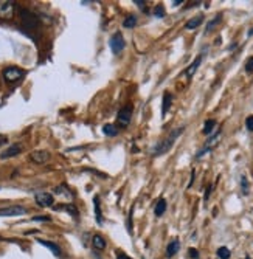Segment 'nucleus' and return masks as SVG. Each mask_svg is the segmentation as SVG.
<instances>
[{"instance_id":"nucleus-26","label":"nucleus","mask_w":253,"mask_h":259,"mask_svg":"<svg viewBox=\"0 0 253 259\" xmlns=\"http://www.w3.org/2000/svg\"><path fill=\"white\" fill-rule=\"evenodd\" d=\"M245 72H247V73H253V56H250V58L245 61Z\"/></svg>"},{"instance_id":"nucleus-7","label":"nucleus","mask_w":253,"mask_h":259,"mask_svg":"<svg viewBox=\"0 0 253 259\" xmlns=\"http://www.w3.org/2000/svg\"><path fill=\"white\" fill-rule=\"evenodd\" d=\"M34 199H36V203H37L39 206H42V208H50V206H53V203H55V197H53V194L45 193V191L37 193Z\"/></svg>"},{"instance_id":"nucleus-12","label":"nucleus","mask_w":253,"mask_h":259,"mask_svg":"<svg viewBox=\"0 0 253 259\" xmlns=\"http://www.w3.org/2000/svg\"><path fill=\"white\" fill-rule=\"evenodd\" d=\"M179 250H180V242H179V239H173V241L168 244V247H166V257H174V256L179 253Z\"/></svg>"},{"instance_id":"nucleus-25","label":"nucleus","mask_w":253,"mask_h":259,"mask_svg":"<svg viewBox=\"0 0 253 259\" xmlns=\"http://www.w3.org/2000/svg\"><path fill=\"white\" fill-rule=\"evenodd\" d=\"M230 254H232V253H230V250H228L227 247H219V248H218V256H219L221 259H228Z\"/></svg>"},{"instance_id":"nucleus-11","label":"nucleus","mask_w":253,"mask_h":259,"mask_svg":"<svg viewBox=\"0 0 253 259\" xmlns=\"http://www.w3.org/2000/svg\"><path fill=\"white\" fill-rule=\"evenodd\" d=\"M200 62H202V55H199V56L188 65V68L185 70V75H187L188 78L194 76V73L197 72V68H199V65H200Z\"/></svg>"},{"instance_id":"nucleus-21","label":"nucleus","mask_w":253,"mask_h":259,"mask_svg":"<svg viewBox=\"0 0 253 259\" xmlns=\"http://www.w3.org/2000/svg\"><path fill=\"white\" fill-rule=\"evenodd\" d=\"M215 126H216V120H206L205 124H203L202 132H203L205 135H210V134L215 131Z\"/></svg>"},{"instance_id":"nucleus-27","label":"nucleus","mask_w":253,"mask_h":259,"mask_svg":"<svg viewBox=\"0 0 253 259\" xmlns=\"http://www.w3.org/2000/svg\"><path fill=\"white\" fill-rule=\"evenodd\" d=\"M154 14H155V17H165V10H163V7L162 5H158V7H155V10H154Z\"/></svg>"},{"instance_id":"nucleus-4","label":"nucleus","mask_w":253,"mask_h":259,"mask_svg":"<svg viewBox=\"0 0 253 259\" xmlns=\"http://www.w3.org/2000/svg\"><path fill=\"white\" fill-rule=\"evenodd\" d=\"M28 211L25 206L20 205H11V206H5L0 208V218H16V216H24Z\"/></svg>"},{"instance_id":"nucleus-20","label":"nucleus","mask_w":253,"mask_h":259,"mask_svg":"<svg viewBox=\"0 0 253 259\" xmlns=\"http://www.w3.org/2000/svg\"><path fill=\"white\" fill-rule=\"evenodd\" d=\"M103 134L107 137H115V135H118V127H115L113 124H106L103 126Z\"/></svg>"},{"instance_id":"nucleus-17","label":"nucleus","mask_w":253,"mask_h":259,"mask_svg":"<svg viewBox=\"0 0 253 259\" xmlns=\"http://www.w3.org/2000/svg\"><path fill=\"white\" fill-rule=\"evenodd\" d=\"M219 141H221V131H218V132H216L215 135H212V137L208 138V141H206L205 148L212 151V149H213V148H215V146H216V145L219 143Z\"/></svg>"},{"instance_id":"nucleus-29","label":"nucleus","mask_w":253,"mask_h":259,"mask_svg":"<svg viewBox=\"0 0 253 259\" xmlns=\"http://www.w3.org/2000/svg\"><path fill=\"white\" fill-rule=\"evenodd\" d=\"M245 127H247V131L253 132V115H250L245 118Z\"/></svg>"},{"instance_id":"nucleus-13","label":"nucleus","mask_w":253,"mask_h":259,"mask_svg":"<svg viewBox=\"0 0 253 259\" xmlns=\"http://www.w3.org/2000/svg\"><path fill=\"white\" fill-rule=\"evenodd\" d=\"M202 22H203V16L199 14V16H196V17H191V19L185 23V28H187V30H196V28H199V27L202 25Z\"/></svg>"},{"instance_id":"nucleus-31","label":"nucleus","mask_w":253,"mask_h":259,"mask_svg":"<svg viewBox=\"0 0 253 259\" xmlns=\"http://www.w3.org/2000/svg\"><path fill=\"white\" fill-rule=\"evenodd\" d=\"M188 254H190L191 259H199V251L196 248H190L188 250Z\"/></svg>"},{"instance_id":"nucleus-14","label":"nucleus","mask_w":253,"mask_h":259,"mask_svg":"<svg viewBox=\"0 0 253 259\" xmlns=\"http://www.w3.org/2000/svg\"><path fill=\"white\" fill-rule=\"evenodd\" d=\"M37 242L40 244V245H44V247H47L55 256H61L62 253H61V248H59V245H56V244H53V242H49V241H42V239H37Z\"/></svg>"},{"instance_id":"nucleus-33","label":"nucleus","mask_w":253,"mask_h":259,"mask_svg":"<svg viewBox=\"0 0 253 259\" xmlns=\"http://www.w3.org/2000/svg\"><path fill=\"white\" fill-rule=\"evenodd\" d=\"M33 221H42V222H49L50 218L49 216H37V218H33Z\"/></svg>"},{"instance_id":"nucleus-19","label":"nucleus","mask_w":253,"mask_h":259,"mask_svg":"<svg viewBox=\"0 0 253 259\" xmlns=\"http://www.w3.org/2000/svg\"><path fill=\"white\" fill-rule=\"evenodd\" d=\"M165 211H166V200H165V199H160V200L157 202V205H155L154 213H155L157 218H160V216H163V214H165Z\"/></svg>"},{"instance_id":"nucleus-35","label":"nucleus","mask_w":253,"mask_h":259,"mask_svg":"<svg viewBox=\"0 0 253 259\" xmlns=\"http://www.w3.org/2000/svg\"><path fill=\"white\" fill-rule=\"evenodd\" d=\"M212 190H213V186H208V190H206V193H205V200H208V197H210V193H212Z\"/></svg>"},{"instance_id":"nucleus-32","label":"nucleus","mask_w":253,"mask_h":259,"mask_svg":"<svg viewBox=\"0 0 253 259\" xmlns=\"http://www.w3.org/2000/svg\"><path fill=\"white\" fill-rule=\"evenodd\" d=\"M117 259H132V257H131V256H128L126 253H123V251L117 250Z\"/></svg>"},{"instance_id":"nucleus-6","label":"nucleus","mask_w":253,"mask_h":259,"mask_svg":"<svg viewBox=\"0 0 253 259\" xmlns=\"http://www.w3.org/2000/svg\"><path fill=\"white\" fill-rule=\"evenodd\" d=\"M131 120H132V107L131 106H124L123 109H120L118 116H117L118 126L120 127H126V126H129Z\"/></svg>"},{"instance_id":"nucleus-2","label":"nucleus","mask_w":253,"mask_h":259,"mask_svg":"<svg viewBox=\"0 0 253 259\" xmlns=\"http://www.w3.org/2000/svg\"><path fill=\"white\" fill-rule=\"evenodd\" d=\"M2 76H4L5 82L13 84V82H17V81H20L22 78H24L25 72L22 68H19V67H7L2 72Z\"/></svg>"},{"instance_id":"nucleus-10","label":"nucleus","mask_w":253,"mask_h":259,"mask_svg":"<svg viewBox=\"0 0 253 259\" xmlns=\"http://www.w3.org/2000/svg\"><path fill=\"white\" fill-rule=\"evenodd\" d=\"M20 151H22V148H20V145H11L5 152H2L0 154V158L2 160H8V158H13V157H16V155H19L20 154Z\"/></svg>"},{"instance_id":"nucleus-8","label":"nucleus","mask_w":253,"mask_h":259,"mask_svg":"<svg viewBox=\"0 0 253 259\" xmlns=\"http://www.w3.org/2000/svg\"><path fill=\"white\" fill-rule=\"evenodd\" d=\"M14 16V2L13 0H0V17L11 19Z\"/></svg>"},{"instance_id":"nucleus-36","label":"nucleus","mask_w":253,"mask_h":259,"mask_svg":"<svg viewBox=\"0 0 253 259\" xmlns=\"http://www.w3.org/2000/svg\"><path fill=\"white\" fill-rule=\"evenodd\" d=\"M134 4H135V5H139V7H143V5H145L143 0H134Z\"/></svg>"},{"instance_id":"nucleus-30","label":"nucleus","mask_w":253,"mask_h":259,"mask_svg":"<svg viewBox=\"0 0 253 259\" xmlns=\"http://www.w3.org/2000/svg\"><path fill=\"white\" fill-rule=\"evenodd\" d=\"M132 213H134V208H131V211H129V218H128V231L129 233H132V225H131V221H132Z\"/></svg>"},{"instance_id":"nucleus-16","label":"nucleus","mask_w":253,"mask_h":259,"mask_svg":"<svg viewBox=\"0 0 253 259\" xmlns=\"http://www.w3.org/2000/svg\"><path fill=\"white\" fill-rule=\"evenodd\" d=\"M92 244H94V247L100 251L106 248V239L101 236V234H95V236L92 238Z\"/></svg>"},{"instance_id":"nucleus-28","label":"nucleus","mask_w":253,"mask_h":259,"mask_svg":"<svg viewBox=\"0 0 253 259\" xmlns=\"http://www.w3.org/2000/svg\"><path fill=\"white\" fill-rule=\"evenodd\" d=\"M65 209L68 211V213H72L73 218H78V214H79V213H78V209L75 208V205H65Z\"/></svg>"},{"instance_id":"nucleus-18","label":"nucleus","mask_w":253,"mask_h":259,"mask_svg":"<svg viewBox=\"0 0 253 259\" xmlns=\"http://www.w3.org/2000/svg\"><path fill=\"white\" fill-rule=\"evenodd\" d=\"M171 101H173V97L170 95L168 92H165L163 93V104H162V116H165L166 115V112L170 110V107H171Z\"/></svg>"},{"instance_id":"nucleus-34","label":"nucleus","mask_w":253,"mask_h":259,"mask_svg":"<svg viewBox=\"0 0 253 259\" xmlns=\"http://www.w3.org/2000/svg\"><path fill=\"white\" fill-rule=\"evenodd\" d=\"M7 141H8V138L5 135H0V148H2L4 145H7Z\"/></svg>"},{"instance_id":"nucleus-1","label":"nucleus","mask_w":253,"mask_h":259,"mask_svg":"<svg viewBox=\"0 0 253 259\" xmlns=\"http://www.w3.org/2000/svg\"><path fill=\"white\" fill-rule=\"evenodd\" d=\"M183 131H185V127H183V126H182V127H177L176 131H173L170 137H166L165 140H162L160 143H157V145L151 149V155H152V157H160V155H163V154L170 152V149L174 146L176 140L179 138L180 134H183Z\"/></svg>"},{"instance_id":"nucleus-23","label":"nucleus","mask_w":253,"mask_h":259,"mask_svg":"<svg viewBox=\"0 0 253 259\" xmlns=\"http://www.w3.org/2000/svg\"><path fill=\"white\" fill-rule=\"evenodd\" d=\"M221 20H222V16H221V14H218L213 20H210L208 23H206V33H210V31L218 25V23H219Z\"/></svg>"},{"instance_id":"nucleus-5","label":"nucleus","mask_w":253,"mask_h":259,"mask_svg":"<svg viewBox=\"0 0 253 259\" xmlns=\"http://www.w3.org/2000/svg\"><path fill=\"white\" fill-rule=\"evenodd\" d=\"M109 45H110V49L113 52V55H120L123 50H124V47H126V42H124V37L120 31L117 33H113L110 40H109Z\"/></svg>"},{"instance_id":"nucleus-37","label":"nucleus","mask_w":253,"mask_h":259,"mask_svg":"<svg viewBox=\"0 0 253 259\" xmlns=\"http://www.w3.org/2000/svg\"><path fill=\"white\" fill-rule=\"evenodd\" d=\"M173 4H174V5L177 7V5H180V4H183V2H180V0H176V2H173Z\"/></svg>"},{"instance_id":"nucleus-22","label":"nucleus","mask_w":253,"mask_h":259,"mask_svg":"<svg viewBox=\"0 0 253 259\" xmlns=\"http://www.w3.org/2000/svg\"><path fill=\"white\" fill-rule=\"evenodd\" d=\"M137 25V16H128L124 20H123V27L124 28H134Z\"/></svg>"},{"instance_id":"nucleus-15","label":"nucleus","mask_w":253,"mask_h":259,"mask_svg":"<svg viewBox=\"0 0 253 259\" xmlns=\"http://www.w3.org/2000/svg\"><path fill=\"white\" fill-rule=\"evenodd\" d=\"M94 208H95V219L98 224H103V213H101V203H100V197L95 196L94 197Z\"/></svg>"},{"instance_id":"nucleus-9","label":"nucleus","mask_w":253,"mask_h":259,"mask_svg":"<svg viewBox=\"0 0 253 259\" xmlns=\"http://www.w3.org/2000/svg\"><path fill=\"white\" fill-rule=\"evenodd\" d=\"M30 158H31L34 163L42 164V163H45V161H49V160H50V152H47V151H34V152H31Z\"/></svg>"},{"instance_id":"nucleus-3","label":"nucleus","mask_w":253,"mask_h":259,"mask_svg":"<svg viewBox=\"0 0 253 259\" xmlns=\"http://www.w3.org/2000/svg\"><path fill=\"white\" fill-rule=\"evenodd\" d=\"M20 20L24 23L25 28H30V30H34L39 27V19L36 14H33L31 11L25 10V8H20Z\"/></svg>"},{"instance_id":"nucleus-24","label":"nucleus","mask_w":253,"mask_h":259,"mask_svg":"<svg viewBox=\"0 0 253 259\" xmlns=\"http://www.w3.org/2000/svg\"><path fill=\"white\" fill-rule=\"evenodd\" d=\"M241 190H242V194H248L250 193V185H248V180L245 176H241Z\"/></svg>"}]
</instances>
